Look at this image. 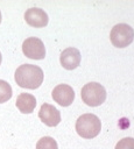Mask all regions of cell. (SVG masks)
<instances>
[{
    "instance_id": "6da1fadb",
    "label": "cell",
    "mask_w": 134,
    "mask_h": 149,
    "mask_svg": "<svg viewBox=\"0 0 134 149\" xmlns=\"http://www.w3.org/2000/svg\"><path fill=\"white\" fill-rule=\"evenodd\" d=\"M14 79L20 87L35 90L43 83V71L37 65L22 64L16 69Z\"/></svg>"
},
{
    "instance_id": "7a4b0ae2",
    "label": "cell",
    "mask_w": 134,
    "mask_h": 149,
    "mask_svg": "<svg viewBox=\"0 0 134 149\" xmlns=\"http://www.w3.org/2000/svg\"><path fill=\"white\" fill-rule=\"evenodd\" d=\"M101 129V122L94 114L86 113L80 115L76 121V130L79 136L84 139L96 137Z\"/></svg>"
},
{
    "instance_id": "3957f363",
    "label": "cell",
    "mask_w": 134,
    "mask_h": 149,
    "mask_svg": "<svg viewBox=\"0 0 134 149\" xmlns=\"http://www.w3.org/2000/svg\"><path fill=\"white\" fill-rule=\"evenodd\" d=\"M80 97L86 105L91 107H97V106H100L105 101L106 90L99 83L91 81V83L85 84L82 87Z\"/></svg>"
},
{
    "instance_id": "277c9868",
    "label": "cell",
    "mask_w": 134,
    "mask_h": 149,
    "mask_svg": "<svg viewBox=\"0 0 134 149\" xmlns=\"http://www.w3.org/2000/svg\"><path fill=\"white\" fill-rule=\"evenodd\" d=\"M110 38L112 44L117 48L128 47L134 40V29L126 23L115 24L111 30Z\"/></svg>"
},
{
    "instance_id": "5b68a950",
    "label": "cell",
    "mask_w": 134,
    "mask_h": 149,
    "mask_svg": "<svg viewBox=\"0 0 134 149\" xmlns=\"http://www.w3.org/2000/svg\"><path fill=\"white\" fill-rule=\"evenodd\" d=\"M22 51L30 59H43L45 57V48L38 37H28L22 43Z\"/></svg>"
},
{
    "instance_id": "8992f818",
    "label": "cell",
    "mask_w": 134,
    "mask_h": 149,
    "mask_svg": "<svg viewBox=\"0 0 134 149\" xmlns=\"http://www.w3.org/2000/svg\"><path fill=\"white\" fill-rule=\"evenodd\" d=\"M52 99L61 106L66 107L70 106L75 99V91L70 85L59 84L57 85L51 92Z\"/></svg>"
},
{
    "instance_id": "52a82bcc",
    "label": "cell",
    "mask_w": 134,
    "mask_h": 149,
    "mask_svg": "<svg viewBox=\"0 0 134 149\" xmlns=\"http://www.w3.org/2000/svg\"><path fill=\"white\" fill-rule=\"evenodd\" d=\"M38 118L48 127H55L61 122L59 111L56 107H54L52 105L47 104V102H44L41 106L40 112H38Z\"/></svg>"
},
{
    "instance_id": "ba28073f",
    "label": "cell",
    "mask_w": 134,
    "mask_h": 149,
    "mask_svg": "<svg viewBox=\"0 0 134 149\" xmlns=\"http://www.w3.org/2000/svg\"><path fill=\"white\" fill-rule=\"evenodd\" d=\"M24 20L29 26L35 27V28L45 27L48 24V21H49L47 13L43 9L36 8V7H33V8H29L26 10Z\"/></svg>"
},
{
    "instance_id": "9c48e42d",
    "label": "cell",
    "mask_w": 134,
    "mask_h": 149,
    "mask_svg": "<svg viewBox=\"0 0 134 149\" xmlns=\"http://www.w3.org/2000/svg\"><path fill=\"white\" fill-rule=\"evenodd\" d=\"M80 58H82V56H80L79 50L70 47V48H66L65 50L62 51L61 57H59V62L64 69L73 70L80 64Z\"/></svg>"
},
{
    "instance_id": "30bf717a",
    "label": "cell",
    "mask_w": 134,
    "mask_h": 149,
    "mask_svg": "<svg viewBox=\"0 0 134 149\" xmlns=\"http://www.w3.org/2000/svg\"><path fill=\"white\" fill-rule=\"evenodd\" d=\"M16 107L21 113L29 114L35 109L36 106V99L30 93H20L15 101Z\"/></svg>"
},
{
    "instance_id": "8fae6325",
    "label": "cell",
    "mask_w": 134,
    "mask_h": 149,
    "mask_svg": "<svg viewBox=\"0 0 134 149\" xmlns=\"http://www.w3.org/2000/svg\"><path fill=\"white\" fill-rule=\"evenodd\" d=\"M12 94H13V91L10 85L7 81L0 79V104L9 100L12 98Z\"/></svg>"
},
{
    "instance_id": "7c38bea8",
    "label": "cell",
    "mask_w": 134,
    "mask_h": 149,
    "mask_svg": "<svg viewBox=\"0 0 134 149\" xmlns=\"http://www.w3.org/2000/svg\"><path fill=\"white\" fill-rule=\"evenodd\" d=\"M36 149H58V147H57V142L52 137L44 136L37 141Z\"/></svg>"
},
{
    "instance_id": "4fadbf2b",
    "label": "cell",
    "mask_w": 134,
    "mask_h": 149,
    "mask_svg": "<svg viewBox=\"0 0 134 149\" xmlns=\"http://www.w3.org/2000/svg\"><path fill=\"white\" fill-rule=\"evenodd\" d=\"M115 149H134V139L133 137H125V139L120 140L117 143Z\"/></svg>"
},
{
    "instance_id": "5bb4252c",
    "label": "cell",
    "mask_w": 134,
    "mask_h": 149,
    "mask_svg": "<svg viewBox=\"0 0 134 149\" xmlns=\"http://www.w3.org/2000/svg\"><path fill=\"white\" fill-rule=\"evenodd\" d=\"M1 61H2V56H1V52H0V64H1Z\"/></svg>"
},
{
    "instance_id": "9a60e30c",
    "label": "cell",
    "mask_w": 134,
    "mask_h": 149,
    "mask_svg": "<svg viewBox=\"0 0 134 149\" xmlns=\"http://www.w3.org/2000/svg\"><path fill=\"white\" fill-rule=\"evenodd\" d=\"M0 23H1V12H0Z\"/></svg>"
}]
</instances>
